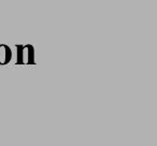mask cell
Here are the masks:
<instances>
[{
	"label": "cell",
	"mask_w": 157,
	"mask_h": 146,
	"mask_svg": "<svg viewBox=\"0 0 157 146\" xmlns=\"http://www.w3.org/2000/svg\"><path fill=\"white\" fill-rule=\"evenodd\" d=\"M11 58H12V52L10 50V47L1 44L0 45V65H7V63H9Z\"/></svg>",
	"instance_id": "obj_1"
}]
</instances>
